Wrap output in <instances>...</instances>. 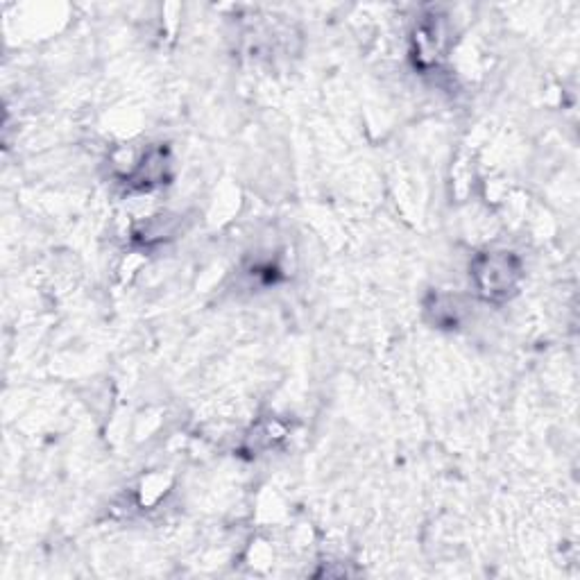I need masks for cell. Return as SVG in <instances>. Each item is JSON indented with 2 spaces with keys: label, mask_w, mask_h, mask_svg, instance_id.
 I'll list each match as a JSON object with an SVG mask.
<instances>
[{
  "label": "cell",
  "mask_w": 580,
  "mask_h": 580,
  "mask_svg": "<svg viewBox=\"0 0 580 580\" xmlns=\"http://www.w3.org/2000/svg\"><path fill=\"white\" fill-rule=\"evenodd\" d=\"M472 281L485 302H506L522 281V261L508 250H490L472 261Z\"/></svg>",
  "instance_id": "cell-1"
},
{
  "label": "cell",
  "mask_w": 580,
  "mask_h": 580,
  "mask_svg": "<svg viewBox=\"0 0 580 580\" xmlns=\"http://www.w3.org/2000/svg\"><path fill=\"white\" fill-rule=\"evenodd\" d=\"M447 28L442 16H424V21L415 30V57L420 66L429 68L445 57Z\"/></svg>",
  "instance_id": "cell-2"
},
{
  "label": "cell",
  "mask_w": 580,
  "mask_h": 580,
  "mask_svg": "<svg viewBox=\"0 0 580 580\" xmlns=\"http://www.w3.org/2000/svg\"><path fill=\"white\" fill-rule=\"evenodd\" d=\"M168 168H170L168 152L164 148H152L150 152H145L143 159L136 164L130 177V184H134L136 189L148 191L152 186L164 182L168 177Z\"/></svg>",
  "instance_id": "cell-3"
},
{
  "label": "cell",
  "mask_w": 580,
  "mask_h": 580,
  "mask_svg": "<svg viewBox=\"0 0 580 580\" xmlns=\"http://www.w3.org/2000/svg\"><path fill=\"white\" fill-rule=\"evenodd\" d=\"M426 313L431 315L435 324L440 327H456L460 320V309L456 300L451 295H433L429 302H426Z\"/></svg>",
  "instance_id": "cell-4"
}]
</instances>
